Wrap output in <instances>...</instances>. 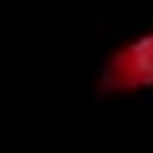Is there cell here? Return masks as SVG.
Wrapping results in <instances>:
<instances>
[{
    "label": "cell",
    "mask_w": 153,
    "mask_h": 153,
    "mask_svg": "<svg viewBox=\"0 0 153 153\" xmlns=\"http://www.w3.org/2000/svg\"><path fill=\"white\" fill-rule=\"evenodd\" d=\"M105 88L112 92H136L153 88V34L123 44L116 55L105 61Z\"/></svg>",
    "instance_id": "cell-1"
}]
</instances>
